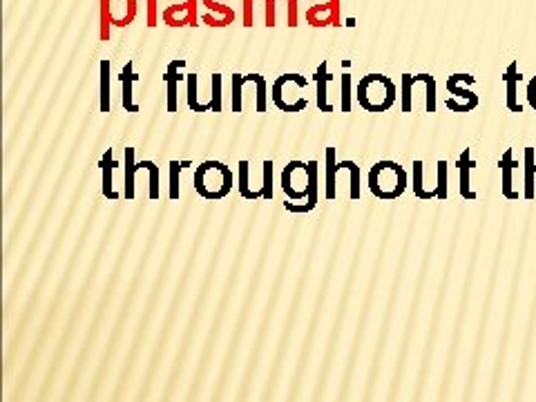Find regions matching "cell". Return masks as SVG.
Instances as JSON below:
<instances>
[{
  "instance_id": "obj_1",
  "label": "cell",
  "mask_w": 536,
  "mask_h": 402,
  "mask_svg": "<svg viewBox=\"0 0 536 402\" xmlns=\"http://www.w3.org/2000/svg\"><path fill=\"white\" fill-rule=\"evenodd\" d=\"M356 99L360 108L365 112H373V114L389 112L398 101V88L389 76L380 72H371L367 76H362V79L358 81Z\"/></svg>"
},
{
  "instance_id": "obj_2",
  "label": "cell",
  "mask_w": 536,
  "mask_h": 402,
  "mask_svg": "<svg viewBox=\"0 0 536 402\" xmlns=\"http://www.w3.org/2000/svg\"><path fill=\"white\" fill-rule=\"evenodd\" d=\"M369 190L371 195L380 201H394L405 195L409 186V175L398 161H376L369 170Z\"/></svg>"
},
{
  "instance_id": "obj_3",
  "label": "cell",
  "mask_w": 536,
  "mask_h": 402,
  "mask_svg": "<svg viewBox=\"0 0 536 402\" xmlns=\"http://www.w3.org/2000/svg\"><path fill=\"white\" fill-rule=\"evenodd\" d=\"M193 186L197 195L206 201H222L233 190V170L224 161L208 159L195 170Z\"/></svg>"
},
{
  "instance_id": "obj_4",
  "label": "cell",
  "mask_w": 536,
  "mask_h": 402,
  "mask_svg": "<svg viewBox=\"0 0 536 402\" xmlns=\"http://www.w3.org/2000/svg\"><path fill=\"white\" fill-rule=\"evenodd\" d=\"M306 85H309L306 76L298 72L277 76L275 83L271 85V101L275 108L286 114L304 112L306 108H309V99L304 97Z\"/></svg>"
},
{
  "instance_id": "obj_5",
  "label": "cell",
  "mask_w": 536,
  "mask_h": 402,
  "mask_svg": "<svg viewBox=\"0 0 536 402\" xmlns=\"http://www.w3.org/2000/svg\"><path fill=\"white\" fill-rule=\"evenodd\" d=\"M476 79L472 74L467 72H458L447 76V94L445 99V108L452 112H472L478 108V94L474 90H469V85H474Z\"/></svg>"
},
{
  "instance_id": "obj_6",
  "label": "cell",
  "mask_w": 536,
  "mask_h": 402,
  "mask_svg": "<svg viewBox=\"0 0 536 402\" xmlns=\"http://www.w3.org/2000/svg\"><path fill=\"white\" fill-rule=\"evenodd\" d=\"M418 85L425 88V110L432 114L438 108V97H436V79L432 74H402V85H400V108L402 112L414 110V92Z\"/></svg>"
},
{
  "instance_id": "obj_7",
  "label": "cell",
  "mask_w": 536,
  "mask_h": 402,
  "mask_svg": "<svg viewBox=\"0 0 536 402\" xmlns=\"http://www.w3.org/2000/svg\"><path fill=\"white\" fill-rule=\"evenodd\" d=\"M280 186L284 190L286 199L298 201V204H306L309 199V161L293 159L284 166Z\"/></svg>"
},
{
  "instance_id": "obj_8",
  "label": "cell",
  "mask_w": 536,
  "mask_h": 402,
  "mask_svg": "<svg viewBox=\"0 0 536 402\" xmlns=\"http://www.w3.org/2000/svg\"><path fill=\"white\" fill-rule=\"evenodd\" d=\"M168 7L161 12V21L168 27H197V3L199 0H168Z\"/></svg>"
},
{
  "instance_id": "obj_9",
  "label": "cell",
  "mask_w": 536,
  "mask_h": 402,
  "mask_svg": "<svg viewBox=\"0 0 536 402\" xmlns=\"http://www.w3.org/2000/svg\"><path fill=\"white\" fill-rule=\"evenodd\" d=\"M304 21L311 27H340V0H311Z\"/></svg>"
},
{
  "instance_id": "obj_10",
  "label": "cell",
  "mask_w": 536,
  "mask_h": 402,
  "mask_svg": "<svg viewBox=\"0 0 536 402\" xmlns=\"http://www.w3.org/2000/svg\"><path fill=\"white\" fill-rule=\"evenodd\" d=\"M231 0H201V5L206 7V12L201 14V23L208 27H228L235 23V9L228 5Z\"/></svg>"
},
{
  "instance_id": "obj_11",
  "label": "cell",
  "mask_w": 536,
  "mask_h": 402,
  "mask_svg": "<svg viewBox=\"0 0 536 402\" xmlns=\"http://www.w3.org/2000/svg\"><path fill=\"white\" fill-rule=\"evenodd\" d=\"M184 67H186V59H175V61H170L166 67L164 81H166V88H168V97H166L168 112H179V83H181V79H186V76L181 74Z\"/></svg>"
},
{
  "instance_id": "obj_12",
  "label": "cell",
  "mask_w": 536,
  "mask_h": 402,
  "mask_svg": "<svg viewBox=\"0 0 536 402\" xmlns=\"http://www.w3.org/2000/svg\"><path fill=\"white\" fill-rule=\"evenodd\" d=\"M315 105H318V110L329 114L335 110V105L329 101V83L333 81V74H329V63L322 61L318 65V70H315Z\"/></svg>"
},
{
  "instance_id": "obj_13",
  "label": "cell",
  "mask_w": 536,
  "mask_h": 402,
  "mask_svg": "<svg viewBox=\"0 0 536 402\" xmlns=\"http://www.w3.org/2000/svg\"><path fill=\"white\" fill-rule=\"evenodd\" d=\"M119 164L114 161V150L108 148L103 152V157L99 161L101 168V195L105 201H119L123 195L117 193V188H114V168Z\"/></svg>"
},
{
  "instance_id": "obj_14",
  "label": "cell",
  "mask_w": 536,
  "mask_h": 402,
  "mask_svg": "<svg viewBox=\"0 0 536 402\" xmlns=\"http://www.w3.org/2000/svg\"><path fill=\"white\" fill-rule=\"evenodd\" d=\"M503 79H505V88H507V97H505L507 110H510V112H523V105L519 103V83H521L519 63L512 61L510 65H507Z\"/></svg>"
},
{
  "instance_id": "obj_15",
  "label": "cell",
  "mask_w": 536,
  "mask_h": 402,
  "mask_svg": "<svg viewBox=\"0 0 536 402\" xmlns=\"http://www.w3.org/2000/svg\"><path fill=\"white\" fill-rule=\"evenodd\" d=\"M121 88H123V108L126 112H139V103L134 101V83L139 81V74L134 72V63L128 61L119 74Z\"/></svg>"
},
{
  "instance_id": "obj_16",
  "label": "cell",
  "mask_w": 536,
  "mask_h": 402,
  "mask_svg": "<svg viewBox=\"0 0 536 402\" xmlns=\"http://www.w3.org/2000/svg\"><path fill=\"white\" fill-rule=\"evenodd\" d=\"M139 14L137 0H110L112 27H128Z\"/></svg>"
},
{
  "instance_id": "obj_17",
  "label": "cell",
  "mask_w": 536,
  "mask_h": 402,
  "mask_svg": "<svg viewBox=\"0 0 536 402\" xmlns=\"http://www.w3.org/2000/svg\"><path fill=\"white\" fill-rule=\"evenodd\" d=\"M338 155H335V148H327V168H324V199L333 201L338 197Z\"/></svg>"
},
{
  "instance_id": "obj_18",
  "label": "cell",
  "mask_w": 536,
  "mask_h": 402,
  "mask_svg": "<svg viewBox=\"0 0 536 402\" xmlns=\"http://www.w3.org/2000/svg\"><path fill=\"white\" fill-rule=\"evenodd\" d=\"M516 161H514V155H512V150H505L503 152V157L499 161V168H501V175H503V184H501V190H503V195L507 199H519L521 195L516 193L514 190V170H516Z\"/></svg>"
},
{
  "instance_id": "obj_19",
  "label": "cell",
  "mask_w": 536,
  "mask_h": 402,
  "mask_svg": "<svg viewBox=\"0 0 536 402\" xmlns=\"http://www.w3.org/2000/svg\"><path fill=\"white\" fill-rule=\"evenodd\" d=\"M139 172L137 157H134V148H126V157H123V197L132 201L137 190H134V175Z\"/></svg>"
},
{
  "instance_id": "obj_20",
  "label": "cell",
  "mask_w": 536,
  "mask_h": 402,
  "mask_svg": "<svg viewBox=\"0 0 536 402\" xmlns=\"http://www.w3.org/2000/svg\"><path fill=\"white\" fill-rule=\"evenodd\" d=\"M411 188H414V195L423 201L438 199V190L432 186H425V164L423 161H414V170H411Z\"/></svg>"
},
{
  "instance_id": "obj_21",
  "label": "cell",
  "mask_w": 536,
  "mask_h": 402,
  "mask_svg": "<svg viewBox=\"0 0 536 402\" xmlns=\"http://www.w3.org/2000/svg\"><path fill=\"white\" fill-rule=\"evenodd\" d=\"M237 188H239V195H242V199L246 201L262 199V193H257V190L251 188V161L248 159H242L237 164Z\"/></svg>"
},
{
  "instance_id": "obj_22",
  "label": "cell",
  "mask_w": 536,
  "mask_h": 402,
  "mask_svg": "<svg viewBox=\"0 0 536 402\" xmlns=\"http://www.w3.org/2000/svg\"><path fill=\"white\" fill-rule=\"evenodd\" d=\"M244 81L246 85H251V88L255 90V110L257 112H268V83L262 74L257 72H251V74H244Z\"/></svg>"
},
{
  "instance_id": "obj_23",
  "label": "cell",
  "mask_w": 536,
  "mask_h": 402,
  "mask_svg": "<svg viewBox=\"0 0 536 402\" xmlns=\"http://www.w3.org/2000/svg\"><path fill=\"white\" fill-rule=\"evenodd\" d=\"M476 164L472 161V150L465 148V152L458 157V172H461V195L467 201H474L478 195L472 190V184H469V172H472Z\"/></svg>"
},
{
  "instance_id": "obj_24",
  "label": "cell",
  "mask_w": 536,
  "mask_h": 402,
  "mask_svg": "<svg viewBox=\"0 0 536 402\" xmlns=\"http://www.w3.org/2000/svg\"><path fill=\"white\" fill-rule=\"evenodd\" d=\"M99 110L101 112H112V101H110V61L101 59L99 63Z\"/></svg>"
},
{
  "instance_id": "obj_25",
  "label": "cell",
  "mask_w": 536,
  "mask_h": 402,
  "mask_svg": "<svg viewBox=\"0 0 536 402\" xmlns=\"http://www.w3.org/2000/svg\"><path fill=\"white\" fill-rule=\"evenodd\" d=\"M199 92H201L199 74H186V103H188V108L197 114L210 112L208 105H204V101L199 99Z\"/></svg>"
},
{
  "instance_id": "obj_26",
  "label": "cell",
  "mask_w": 536,
  "mask_h": 402,
  "mask_svg": "<svg viewBox=\"0 0 536 402\" xmlns=\"http://www.w3.org/2000/svg\"><path fill=\"white\" fill-rule=\"evenodd\" d=\"M170 184H168V197L172 201H179V195H181V188H179V177H181V172H184L186 168L193 166V161L190 159H172L170 161Z\"/></svg>"
},
{
  "instance_id": "obj_27",
  "label": "cell",
  "mask_w": 536,
  "mask_h": 402,
  "mask_svg": "<svg viewBox=\"0 0 536 402\" xmlns=\"http://www.w3.org/2000/svg\"><path fill=\"white\" fill-rule=\"evenodd\" d=\"M338 168L349 172V197L351 201H360L362 190H360V166L353 159L338 161Z\"/></svg>"
},
{
  "instance_id": "obj_28",
  "label": "cell",
  "mask_w": 536,
  "mask_h": 402,
  "mask_svg": "<svg viewBox=\"0 0 536 402\" xmlns=\"http://www.w3.org/2000/svg\"><path fill=\"white\" fill-rule=\"evenodd\" d=\"M139 168L148 172V179H150L148 197H150V201H159L161 199V170H159V166L155 164V161L143 159V161H139Z\"/></svg>"
},
{
  "instance_id": "obj_29",
  "label": "cell",
  "mask_w": 536,
  "mask_h": 402,
  "mask_svg": "<svg viewBox=\"0 0 536 402\" xmlns=\"http://www.w3.org/2000/svg\"><path fill=\"white\" fill-rule=\"evenodd\" d=\"M525 190L523 197L525 199H534L536 190H534V172H536V161H534V148H525Z\"/></svg>"
},
{
  "instance_id": "obj_30",
  "label": "cell",
  "mask_w": 536,
  "mask_h": 402,
  "mask_svg": "<svg viewBox=\"0 0 536 402\" xmlns=\"http://www.w3.org/2000/svg\"><path fill=\"white\" fill-rule=\"evenodd\" d=\"M280 12L286 21V27H298L300 25V12H298V0H277V18Z\"/></svg>"
},
{
  "instance_id": "obj_31",
  "label": "cell",
  "mask_w": 536,
  "mask_h": 402,
  "mask_svg": "<svg viewBox=\"0 0 536 402\" xmlns=\"http://www.w3.org/2000/svg\"><path fill=\"white\" fill-rule=\"evenodd\" d=\"M210 103L213 110L210 112H222L224 110V76L222 74H210Z\"/></svg>"
},
{
  "instance_id": "obj_32",
  "label": "cell",
  "mask_w": 536,
  "mask_h": 402,
  "mask_svg": "<svg viewBox=\"0 0 536 402\" xmlns=\"http://www.w3.org/2000/svg\"><path fill=\"white\" fill-rule=\"evenodd\" d=\"M340 112H351L353 108V76L349 72L340 74Z\"/></svg>"
},
{
  "instance_id": "obj_33",
  "label": "cell",
  "mask_w": 536,
  "mask_h": 402,
  "mask_svg": "<svg viewBox=\"0 0 536 402\" xmlns=\"http://www.w3.org/2000/svg\"><path fill=\"white\" fill-rule=\"evenodd\" d=\"M112 16H110V0H99V38L110 41Z\"/></svg>"
},
{
  "instance_id": "obj_34",
  "label": "cell",
  "mask_w": 536,
  "mask_h": 402,
  "mask_svg": "<svg viewBox=\"0 0 536 402\" xmlns=\"http://www.w3.org/2000/svg\"><path fill=\"white\" fill-rule=\"evenodd\" d=\"M273 159H266L262 164V177H264V184H262V201H273Z\"/></svg>"
},
{
  "instance_id": "obj_35",
  "label": "cell",
  "mask_w": 536,
  "mask_h": 402,
  "mask_svg": "<svg viewBox=\"0 0 536 402\" xmlns=\"http://www.w3.org/2000/svg\"><path fill=\"white\" fill-rule=\"evenodd\" d=\"M231 108L233 112H242L244 110V99H242V74H233L231 76Z\"/></svg>"
},
{
  "instance_id": "obj_36",
  "label": "cell",
  "mask_w": 536,
  "mask_h": 402,
  "mask_svg": "<svg viewBox=\"0 0 536 402\" xmlns=\"http://www.w3.org/2000/svg\"><path fill=\"white\" fill-rule=\"evenodd\" d=\"M447 161H438V199H447Z\"/></svg>"
},
{
  "instance_id": "obj_37",
  "label": "cell",
  "mask_w": 536,
  "mask_h": 402,
  "mask_svg": "<svg viewBox=\"0 0 536 402\" xmlns=\"http://www.w3.org/2000/svg\"><path fill=\"white\" fill-rule=\"evenodd\" d=\"M264 9H266L264 25L273 30V27H277V21H280V18H277V0H264Z\"/></svg>"
},
{
  "instance_id": "obj_38",
  "label": "cell",
  "mask_w": 536,
  "mask_h": 402,
  "mask_svg": "<svg viewBox=\"0 0 536 402\" xmlns=\"http://www.w3.org/2000/svg\"><path fill=\"white\" fill-rule=\"evenodd\" d=\"M255 3L257 0H244V5H242V25L244 27L255 25Z\"/></svg>"
},
{
  "instance_id": "obj_39",
  "label": "cell",
  "mask_w": 536,
  "mask_h": 402,
  "mask_svg": "<svg viewBox=\"0 0 536 402\" xmlns=\"http://www.w3.org/2000/svg\"><path fill=\"white\" fill-rule=\"evenodd\" d=\"M148 3V18H146V25L148 27H157L161 16H159V0H146Z\"/></svg>"
},
{
  "instance_id": "obj_40",
  "label": "cell",
  "mask_w": 536,
  "mask_h": 402,
  "mask_svg": "<svg viewBox=\"0 0 536 402\" xmlns=\"http://www.w3.org/2000/svg\"><path fill=\"white\" fill-rule=\"evenodd\" d=\"M525 97H528L530 108L536 110V76L528 83V92H525Z\"/></svg>"
}]
</instances>
